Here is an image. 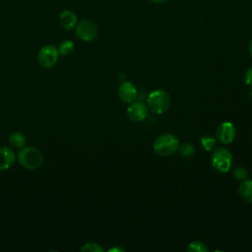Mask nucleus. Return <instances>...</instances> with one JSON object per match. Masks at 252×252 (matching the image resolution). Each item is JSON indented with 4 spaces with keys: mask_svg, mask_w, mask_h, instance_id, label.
Segmentation results:
<instances>
[{
    "mask_svg": "<svg viewBox=\"0 0 252 252\" xmlns=\"http://www.w3.org/2000/svg\"><path fill=\"white\" fill-rule=\"evenodd\" d=\"M179 148V139L171 134L164 133L156 138L154 142V151L160 157H168L173 155Z\"/></svg>",
    "mask_w": 252,
    "mask_h": 252,
    "instance_id": "nucleus-1",
    "label": "nucleus"
},
{
    "mask_svg": "<svg viewBox=\"0 0 252 252\" xmlns=\"http://www.w3.org/2000/svg\"><path fill=\"white\" fill-rule=\"evenodd\" d=\"M170 102L171 98L169 94L163 90L154 91L147 97L148 109L156 114L165 112L169 108Z\"/></svg>",
    "mask_w": 252,
    "mask_h": 252,
    "instance_id": "nucleus-2",
    "label": "nucleus"
},
{
    "mask_svg": "<svg viewBox=\"0 0 252 252\" xmlns=\"http://www.w3.org/2000/svg\"><path fill=\"white\" fill-rule=\"evenodd\" d=\"M18 160L28 169H36L43 162L42 153L34 147H23L18 154Z\"/></svg>",
    "mask_w": 252,
    "mask_h": 252,
    "instance_id": "nucleus-3",
    "label": "nucleus"
},
{
    "mask_svg": "<svg viewBox=\"0 0 252 252\" xmlns=\"http://www.w3.org/2000/svg\"><path fill=\"white\" fill-rule=\"evenodd\" d=\"M232 161V154L227 149H216L212 155V165L219 172H227L231 168Z\"/></svg>",
    "mask_w": 252,
    "mask_h": 252,
    "instance_id": "nucleus-4",
    "label": "nucleus"
},
{
    "mask_svg": "<svg viewBox=\"0 0 252 252\" xmlns=\"http://www.w3.org/2000/svg\"><path fill=\"white\" fill-rule=\"evenodd\" d=\"M98 33L96 24L92 20H82L76 26V35L84 41L94 40Z\"/></svg>",
    "mask_w": 252,
    "mask_h": 252,
    "instance_id": "nucleus-5",
    "label": "nucleus"
},
{
    "mask_svg": "<svg viewBox=\"0 0 252 252\" xmlns=\"http://www.w3.org/2000/svg\"><path fill=\"white\" fill-rule=\"evenodd\" d=\"M58 57H59L58 49L51 44H47L41 47V49L38 51L37 61L39 65L42 66L43 68H51L57 63Z\"/></svg>",
    "mask_w": 252,
    "mask_h": 252,
    "instance_id": "nucleus-6",
    "label": "nucleus"
},
{
    "mask_svg": "<svg viewBox=\"0 0 252 252\" xmlns=\"http://www.w3.org/2000/svg\"><path fill=\"white\" fill-rule=\"evenodd\" d=\"M236 135V129L234 125L230 122H222L219 125L216 131V137L221 144L227 145L234 141Z\"/></svg>",
    "mask_w": 252,
    "mask_h": 252,
    "instance_id": "nucleus-7",
    "label": "nucleus"
},
{
    "mask_svg": "<svg viewBox=\"0 0 252 252\" xmlns=\"http://www.w3.org/2000/svg\"><path fill=\"white\" fill-rule=\"evenodd\" d=\"M127 115L132 121L141 122L148 115V106L142 101H133L127 108Z\"/></svg>",
    "mask_w": 252,
    "mask_h": 252,
    "instance_id": "nucleus-8",
    "label": "nucleus"
},
{
    "mask_svg": "<svg viewBox=\"0 0 252 252\" xmlns=\"http://www.w3.org/2000/svg\"><path fill=\"white\" fill-rule=\"evenodd\" d=\"M138 92L135 85L131 82H124L120 85L118 89V96L119 98L126 103L133 102L137 97Z\"/></svg>",
    "mask_w": 252,
    "mask_h": 252,
    "instance_id": "nucleus-9",
    "label": "nucleus"
},
{
    "mask_svg": "<svg viewBox=\"0 0 252 252\" xmlns=\"http://www.w3.org/2000/svg\"><path fill=\"white\" fill-rule=\"evenodd\" d=\"M16 155L13 150L8 147L0 148V170L10 168L15 162Z\"/></svg>",
    "mask_w": 252,
    "mask_h": 252,
    "instance_id": "nucleus-10",
    "label": "nucleus"
},
{
    "mask_svg": "<svg viewBox=\"0 0 252 252\" xmlns=\"http://www.w3.org/2000/svg\"><path fill=\"white\" fill-rule=\"evenodd\" d=\"M59 22H60V25L64 29L72 30V29L76 28V26L78 24V19H77V16L72 11L65 10L60 14Z\"/></svg>",
    "mask_w": 252,
    "mask_h": 252,
    "instance_id": "nucleus-11",
    "label": "nucleus"
},
{
    "mask_svg": "<svg viewBox=\"0 0 252 252\" xmlns=\"http://www.w3.org/2000/svg\"><path fill=\"white\" fill-rule=\"evenodd\" d=\"M239 194L244 200L252 203V180L242 181L239 185Z\"/></svg>",
    "mask_w": 252,
    "mask_h": 252,
    "instance_id": "nucleus-12",
    "label": "nucleus"
},
{
    "mask_svg": "<svg viewBox=\"0 0 252 252\" xmlns=\"http://www.w3.org/2000/svg\"><path fill=\"white\" fill-rule=\"evenodd\" d=\"M10 144L17 149H22L26 144V137L22 132L16 131L9 136Z\"/></svg>",
    "mask_w": 252,
    "mask_h": 252,
    "instance_id": "nucleus-13",
    "label": "nucleus"
},
{
    "mask_svg": "<svg viewBox=\"0 0 252 252\" xmlns=\"http://www.w3.org/2000/svg\"><path fill=\"white\" fill-rule=\"evenodd\" d=\"M179 154L180 156L183 158H190L194 153H195V150H194V147L189 144V143H183L179 148Z\"/></svg>",
    "mask_w": 252,
    "mask_h": 252,
    "instance_id": "nucleus-14",
    "label": "nucleus"
},
{
    "mask_svg": "<svg viewBox=\"0 0 252 252\" xmlns=\"http://www.w3.org/2000/svg\"><path fill=\"white\" fill-rule=\"evenodd\" d=\"M73 50H74V43L71 40L62 41L58 47L59 54H62L64 56L71 54L73 52Z\"/></svg>",
    "mask_w": 252,
    "mask_h": 252,
    "instance_id": "nucleus-15",
    "label": "nucleus"
},
{
    "mask_svg": "<svg viewBox=\"0 0 252 252\" xmlns=\"http://www.w3.org/2000/svg\"><path fill=\"white\" fill-rule=\"evenodd\" d=\"M201 145L205 151H211L216 146V139L211 135H205L201 138Z\"/></svg>",
    "mask_w": 252,
    "mask_h": 252,
    "instance_id": "nucleus-16",
    "label": "nucleus"
},
{
    "mask_svg": "<svg viewBox=\"0 0 252 252\" xmlns=\"http://www.w3.org/2000/svg\"><path fill=\"white\" fill-rule=\"evenodd\" d=\"M187 250L189 252H206L208 251V247L204 242L201 241H193L189 244Z\"/></svg>",
    "mask_w": 252,
    "mask_h": 252,
    "instance_id": "nucleus-17",
    "label": "nucleus"
},
{
    "mask_svg": "<svg viewBox=\"0 0 252 252\" xmlns=\"http://www.w3.org/2000/svg\"><path fill=\"white\" fill-rule=\"evenodd\" d=\"M82 252H102L103 248L94 242H89L84 244V246L81 248Z\"/></svg>",
    "mask_w": 252,
    "mask_h": 252,
    "instance_id": "nucleus-18",
    "label": "nucleus"
},
{
    "mask_svg": "<svg viewBox=\"0 0 252 252\" xmlns=\"http://www.w3.org/2000/svg\"><path fill=\"white\" fill-rule=\"evenodd\" d=\"M233 173H234V176H235L238 180H242V181L246 179L247 174H248L247 169H246L245 167H243V166H237V167H235Z\"/></svg>",
    "mask_w": 252,
    "mask_h": 252,
    "instance_id": "nucleus-19",
    "label": "nucleus"
},
{
    "mask_svg": "<svg viewBox=\"0 0 252 252\" xmlns=\"http://www.w3.org/2000/svg\"><path fill=\"white\" fill-rule=\"evenodd\" d=\"M244 80H245V83L249 86L252 87V68L248 69L245 73V77H244Z\"/></svg>",
    "mask_w": 252,
    "mask_h": 252,
    "instance_id": "nucleus-20",
    "label": "nucleus"
},
{
    "mask_svg": "<svg viewBox=\"0 0 252 252\" xmlns=\"http://www.w3.org/2000/svg\"><path fill=\"white\" fill-rule=\"evenodd\" d=\"M248 50H249V53H250V55H251V57H252V38L250 39V41H249V44H248Z\"/></svg>",
    "mask_w": 252,
    "mask_h": 252,
    "instance_id": "nucleus-21",
    "label": "nucleus"
},
{
    "mask_svg": "<svg viewBox=\"0 0 252 252\" xmlns=\"http://www.w3.org/2000/svg\"><path fill=\"white\" fill-rule=\"evenodd\" d=\"M150 1H152L153 3L159 4V3H163V2H165V1H167V0H150Z\"/></svg>",
    "mask_w": 252,
    "mask_h": 252,
    "instance_id": "nucleus-22",
    "label": "nucleus"
},
{
    "mask_svg": "<svg viewBox=\"0 0 252 252\" xmlns=\"http://www.w3.org/2000/svg\"><path fill=\"white\" fill-rule=\"evenodd\" d=\"M109 251H124V249H123V248H117V247H114V248L109 249Z\"/></svg>",
    "mask_w": 252,
    "mask_h": 252,
    "instance_id": "nucleus-23",
    "label": "nucleus"
},
{
    "mask_svg": "<svg viewBox=\"0 0 252 252\" xmlns=\"http://www.w3.org/2000/svg\"><path fill=\"white\" fill-rule=\"evenodd\" d=\"M250 96H251V97H252V90H251V91H250Z\"/></svg>",
    "mask_w": 252,
    "mask_h": 252,
    "instance_id": "nucleus-24",
    "label": "nucleus"
}]
</instances>
